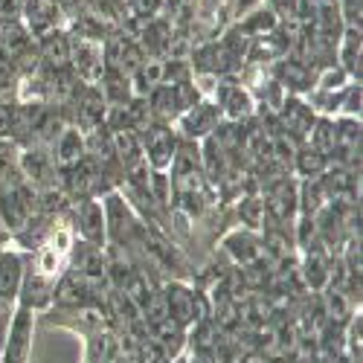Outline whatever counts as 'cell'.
Masks as SVG:
<instances>
[{"label":"cell","mask_w":363,"mask_h":363,"mask_svg":"<svg viewBox=\"0 0 363 363\" xmlns=\"http://www.w3.org/2000/svg\"><path fill=\"white\" fill-rule=\"evenodd\" d=\"M6 238H9V230L4 227V221H0V245H4V241H6Z\"/></svg>","instance_id":"33"},{"label":"cell","mask_w":363,"mask_h":363,"mask_svg":"<svg viewBox=\"0 0 363 363\" xmlns=\"http://www.w3.org/2000/svg\"><path fill=\"white\" fill-rule=\"evenodd\" d=\"M296 169L306 174V177H314L325 169V155H320L317 148H306V151H299L296 155Z\"/></svg>","instance_id":"22"},{"label":"cell","mask_w":363,"mask_h":363,"mask_svg":"<svg viewBox=\"0 0 363 363\" xmlns=\"http://www.w3.org/2000/svg\"><path fill=\"white\" fill-rule=\"evenodd\" d=\"M38 209V189L23 174L0 180V221L6 230H21Z\"/></svg>","instance_id":"1"},{"label":"cell","mask_w":363,"mask_h":363,"mask_svg":"<svg viewBox=\"0 0 363 363\" xmlns=\"http://www.w3.org/2000/svg\"><path fill=\"white\" fill-rule=\"evenodd\" d=\"M267 209L279 221H288L296 213V192H294V186L288 184V180H282L279 186H274V192H270V198H267Z\"/></svg>","instance_id":"16"},{"label":"cell","mask_w":363,"mask_h":363,"mask_svg":"<svg viewBox=\"0 0 363 363\" xmlns=\"http://www.w3.org/2000/svg\"><path fill=\"white\" fill-rule=\"evenodd\" d=\"M12 113H15V105L0 102V140L12 137Z\"/></svg>","instance_id":"29"},{"label":"cell","mask_w":363,"mask_h":363,"mask_svg":"<svg viewBox=\"0 0 363 363\" xmlns=\"http://www.w3.org/2000/svg\"><path fill=\"white\" fill-rule=\"evenodd\" d=\"M218 116H221L218 105H192V108L184 113V131H186L189 137H206L209 131L216 128Z\"/></svg>","instance_id":"12"},{"label":"cell","mask_w":363,"mask_h":363,"mask_svg":"<svg viewBox=\"0 0 363 363\" xmlns=\"http://www.w3.org/2000/svg\"><path fill=\"white\" fill-rule=\"evenodd\" d=\"M325 308H328V317L331 320H346V314H349V302H346V294L340 291V288H331L328 294H325Z\"/></svg>","instance_id":"25"},{"label":"cell","mask_w":363,"mask_h":363,"mask_svg":"<svg viewBox=\"0 0 363 363\" xmlns=\"http://www.w3.org/2000/svg\"><path fill=\"white\" fill-rule=\"evenodd\" d=\"M137 360L140 363H169V354L163 352V346L155 337H145L137 346Z\"/></svg>","instance_id":"24"},{"label":"cell","mask_w":363,"mask_h":363,"mask_svg":"<svg viewBox=\"0 0 363 363\" xmlns=\"http://www.w3.org/2000/svg\"><path fill=\"white\" fill-rule=\"evenodd\" d=\"M216 99H218V111L233 116V119H241L253 111V99L247 90H241L238 84H221L216 90Z\"/></svg>","instance_id":"9"},{"label":"cell","mask_w":363,"mask_h":363,"mask_svg":"<svg viewBox=\"0 0 363 363\" xmlns=\"http://www.w3.org/2000/svg\"><path fill=\"white\" fill-rule=\"evenodd\" d=\"M87 155L84 148V137L76 131V128H65L58 134V143H55V163L62 169H70L76 163H82Z\"/></svg>","instance_id":"10"},{"label":"cell","mask_w":363,"mask_h":363,"mask_svg":"<svg viewBox=\"0 0 363 363\" xmlns=\"http://www.w3.org/2000/svg\"><path fill=\"white\" fill-rule=\"evenodd\" d=\"M340 79H343V73H340V70H337V73H335V70H328V73L323 76V87H340V84H337Z\"/></svg>","instance_id":"31"},{"label":"cell","mask_w":363,"mask_h":363,"mask_svg":"<svg viewBox=\"0 0 363 363\" xmlns=\"http://www.w3.org/2000/svg\"><path fill=\"white\" fill-rule=\"evenodd\" d=\"M33 328H35L33 308H26V306L15 308L6 340L0 346V363H26L29 360V352H33Z\"/></svg>","instance_id":"2"},{"label":"cell","mask_w":363,"mask_h":363,"mask_svg":"<svg viewBox=\"0 0 363 363\" xmlns=\"http://www.w3.org/2000/svg\"><path fill=\"white\" fill-rule=\"evenodd\" d=\"M169 363H186V360H184V357H174V360H169Z\"/></svg>","instance_id":"34"},{"label":"cell","mask_w":363,"mask_h":363,"mask_svg":"<svg viewBox=\"0 0 363 363\" xmlns=\"http://www.w3.org/2000/svg\"><path fill=\"white\" fill-rule=\"evenodd\" d=\"M163 79H166V65H163V62H148V65L143 62V65L134 70V82H140V84H137L140 94H148V90L160 87Z\"/></svg>","instance_id":"17"},{"label":"cell","mask_w":363,"mask_h":363,"mask_svg":"<svg viewBox=\"0 0 363 363\" xmlns=\"http://www.w3.org/2000/svg\"><path fill=\"white\" fill-rule=\"evenodd\" d=\"M12 302H15V299L0 296V346H4L6 331H9V323H12V317H15V306H12Z\"/></svg>","instance_id":"27"},{"label":"cell","mask_w":363,"mask_h":363,"mask_svg":"<svg viewBox=\"0 0 363 363\" xmlns=\"http://www.w3.org/2000/svg\"><path fill=\"white\" fill-rule=\"evenodd\" d=\"M23 285V259L18 253H0V296H21Z\"/></svg>","instance_id":"11"},{"label":"cell","mask_w":363,"mask_h":363,"mask_svg":"<svg viewBox=\"0 0 363 363\" xmlns=\"http://www.w3.org/2000/svg\"><path fill=\"white\" fill-rule=\"evenodd\" d=\"M314 148L320 151V155H328V151L337 148V128H335V123L323 119V123L317 125V131H314Z\"/></svg>","instance_id":"23"},{"label":"cell","mask_w":363,"mask_h":363,"mask_svg":"<svg viewBox=\"0 0 363 363\" xmlns=\"http://www.w3.org/2000/svg\"><path fill=\"white\" fill-rule=\"evenodd\" d=\"M163 302H166V311H169V320L177 323L180 328H189L192 323L201 320V311H198V294H192L189 288L184 285H169L163 291Z\"/></svg>","instance_id":"4"},{"label":"cell","mask_w":363,"mask_h":363,"mask_svg":"<svg viewBox=\"0 0 363 363\" xmlns=\"http://www.w3.org/2000/svg\"><path fill=\"white\" fill-rule=\"evenodd\" d=\"M227 247H230V253L238 259V262H253L256 256H259V250H256V241L245 233V235H241V233H235L230 241H227Z\"/></svg>","instance_id":"21"},{"label":"cell","mask_w":363,"mask_h":363,"mask_svg":"<svg viewBox=\"0 0 363 363\" xmlns=\"http://www.w3.org/2000/svg\"><path fill=\"white\" fill-rule=\"evenodd\" d=\"M38 58L47 65L50 73H65L70 65V38L62 33H47L38 47Z\"/></svg>","instance_id":"8"},{"label":"cell","mask_w":363,"mask_h":363,"mask_svg":"<svg viewBox=\"0 0 363 363\" xmlns=\"http://www.w3.org/2000/svg\"><path fill=\"white\" fill-rule=\"evenodd\" d=\"M306 195H311V192H308V186H306ZM314 198H320V186H314ZM306 209L311 213V209H317V203H314V201H308V203H306Z\"/></svg>","instance_id":"32"},{"label":"cell","mask_w":363,"mask_h":363,"mask_svg":"<svg viewBox=\"0 0 363 363\" xmlns=\"http://www.w3.org/2000/svg\"><path fill=\"white\" fill-rule=\"evenodd\" d=\"M70 62L87 84H96L105 76V52L90 38H79V44H70Z\"/></svg>","instance_id":"3"},{"label":"cell","mask_w":363,"mask_h":363,"mask_svg":"<svg viewBox=\"0 0 363 363\" xmlns=\"http://www.w3.org/2000/svg\"><path fill=\"white\" fill-rule=\"evenodd\" d=\"M343 65L349 73L360 76V29H349L346 35V47H343Z\"/></svg>","instance_id":"20"},{"label":"cell","mask_w":363,"mask_h":363,"mask_svg":"<svg viewBox=\"0 0 363 363\" xmlns=\"http://www.w3.org/2000/svg\"><path fill=\"white\" fill-rule=\"evenodd\" d=\"M111 148H113V155L125 163V169L137 160H143V148H140V140L131 128H113L111 134Z\"/></svg>","instance_id":"13"},{"label":"cell","mask_w":363,"mask_h":363,"mask_svg":"<svg viewBox=\"0 0 363 363\" xmlns=\"http://www.w3.org/2000/svg\"><path fill=\"white\" fill-rule=\"evenodd\" d=\"M346 111H349V113H360V84L349 90V102H346Z\"/></svg>","instance_id":"30"},{"label":"cell","mask_w":363,"mask_h":363,"mask_svg":"<svg viewBox=\"0 0 363 363\" xmlns=\"http://www.w3.org/2000/svg\"><path fill=\"white\" fill-rule=\"evenodd\" d=\"M105 111H108L105 96L99 94V90L87 87L84 94H82V99H79V123L84 128H96L102 119H105Z\"/></svg>","instance_id":"14"},{"label":"cell","mask_w":363,"mask_h":363,"mask_svg":"<svg viewBox=\"0 0 363 363\" xmlns=\"http://www.w3.org/2000/svg\"><path fill=\"white\" fill-rule=\"evenodd\" d=\"M52 296L62 302V306H84V302L90 299V291H87L84 279L76 274V270H70L67 277H62L58 291H52Z\"/></svg>","instance_id":"15"},{"label":"cell","mask_w":363,"mask_h":363,"mask_svg":"<svg viewBox=\"0 0 363 363\" xmlns=\"http://www.w3.org/2000/svg\"><path fill=\"white\" fill-rule=\"evenodd\" d=\"M102 209H105V230H108V235L116 241V245H123V241L131 235V230H134V216H131L128 203L119 195H108Z\"/></svg>","instance_id":"7"},{"label":"cell","mask_w":363,"mask_h":363,"mask_svg":"<svg viewBox=\"0 0 363 363\" xmlns=\"http://www.w3.org/2000/svg\"><path fill=\"white\" fill-rule=\"evenodd\" d=\"M143 143H145V163H151L157 172H163L172 160H174V137L169 128L163 125H151L143 131Z\"/></svg>","instance_id":"6"},{"label":"cell","mask_w":363,"mask_h":363,"mask_svg":"<svg viewBox=\"0 0 363 363\" xmlns=\"http://www.w3.org/2000/svg\"><path fill=\"white\" fill-rule=\"evenodd\" d=\"M262 213H264V201L247 198L245 203H241V216L247 218V224H250V227H259V221H262Z\"/></svg>","instance_id":"28"},{"label":"cell","mask_w":363,"mask_h":363,"mask_svg":"<svg viewBox=\"0 0 363 363\" xmlns=\"http://www.w3.org/2000/svg\"><path fill=\"white\" fill-rule=\"evenodd\" d=\"M29 26L35 29V33H47V29L52 26V0H29Z\"/></svg>","instance_id":"18"},{"label":"cell","mask_w":363,"mask_h":363,"mask_svg":"<svg viewBox=\"0 0 363 363\" xmlns=\"http://www.w3.org/2000/svg\"><path fill=\"white\" fill-rule=\"evenodd\" d=\"M18 155H15V148L9 145V140H0V180H6L12 174H18Z\"/></svg>","instance_id":"26"},{"label":"cell","mask_w":363,"mask_h":363,"mask_svg":"<svg viewBox=\"0 0 363 363\" xmlns=\"http://www.w3.org/2000/svg\"><path fill=\"white\" fill-rule=\"evenodd\" d=\"M76 221H79V233H82V238H84V245L102 250V247H105V238H108L102 203L90 201V198H82L79 213H76Z\"/></svg>","instance_id":"5"},{"label":"cell","mask_w":363,"mask_h":363,"mask_svg":"<svg viewBox=\"0 0 363 363\" xmlns=\"http://www.w3.org/2000/svg\"><path fill=\"white\" fill-rule=\"evenodd\" d=\"M306 279H308V285L314 291H320L325 285V279H328V262H325L323 253H311L306 259Z\"/></svg>","instance_id":"19"}]
</instances>
